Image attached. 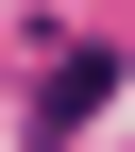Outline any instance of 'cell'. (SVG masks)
Segmentation results:
<instances>
[{"mask_svg": "<svg viewBox=\"0 0 135 152\" xmlns=\"http://www.w3.org/2000/svg\"><path fill=\"white\" fill-rule=\"evenodd\" d=\"M101 85H118V51H68V68H51V102H34V135H68V118H101Z\"/></svg>", "mask_w": 135, "mask_h": 152, "instance_id": "cell-1", "label": "cell"}]
</instances>
